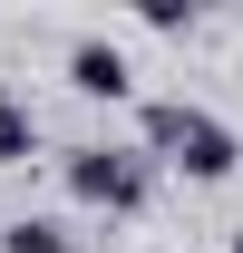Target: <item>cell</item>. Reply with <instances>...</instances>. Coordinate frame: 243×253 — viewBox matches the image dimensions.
<instances>
[{"mask_svg": "<svg viewBox=\"0 0 243 253\" xmlns=\"http://www.w3.org/2000/svg\"><path fill=\"white\" fill-rule=\"evenodd\" d=\"M224 253H243V234H234V244H224Z\"/></svg>", "mask_w": 243, "mask_h": 253, "instance_id": "obj_6", "label": "cell"}, {"mask_svg": "<svg viewBox=\"0 0 243 253\" xmlns=\"http://www.w3.org/2000/svg\"><path fill=\"white\" fill-rule=\"evenodd\" d=\"M68 88L78 97H107V107H117V97H136V68H126V49L117 39H68Z\"/></svg>", "mask_w": 243, "mask_h": 253, "instance_id": "obj_3", "label": "cell"}, {"mask_svg": "<svg viewBox=\"0 0 243 253\" xmlns=\"http://www.w3.org/2000/svg\"><path fill=\"white\" fill-rule=\"evenodd\" d=\"M136 136H146L156 166H175L195 185H224L243 166V136L214 117V107H195V97H146V107H136Z\"/></svg>", "mask_w": 243, "mask_h": 253, "instance_id": "obj_1", "label": "cell"}, {"mask_svg": "<svg viewBox=\"0 0 243 253\" xmlns=\"http://www.w3.org/2000/svg\"><path fill=\"white\" fill-rule=\"evenodd\" d=\"M59 175H68V195L88 214H146V195H156V156L146 146H68Z\"/></svg>", "mask_w": 243, "mask_h": 253, "instance_id": "obj_2", "label": "cell"}, {"mask_svg": "<svg viewBox=\"0 0 243 253\" xmlns=\"http://www.w3.org/2000/svg\"><path fill=\"white\" fill-rule=\"evenodd\" d=\"M0 253H78V234L59 214H20V224H0Z\"/></svg>", "mask_w": 243, "mask_h": 253, "instance_id": "obj_5", "label": "cell"}, {"mask_svg": "<svg viewBox=\"0 0 243 253\" xmlns=\"http://www.w3.org/2000/svg\"><path fill=\"white\" fill-rule=\"evenodd\" d=\"M20 156H39V107L20 88H0V166H20Z\"/></svg>", "mask_w": 243, "mask_h": 253, "instance_id": "obj_4", "label": "cell"}]
</instances>
